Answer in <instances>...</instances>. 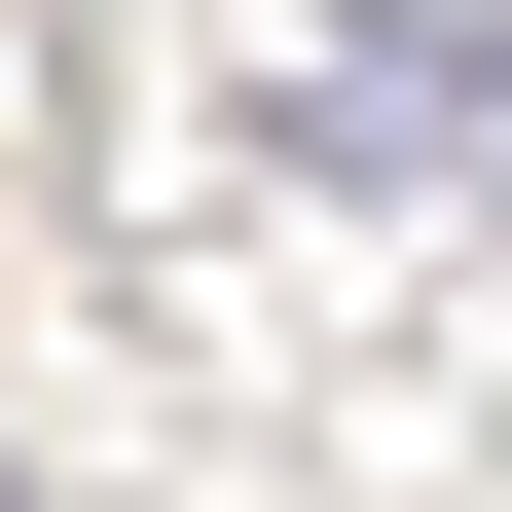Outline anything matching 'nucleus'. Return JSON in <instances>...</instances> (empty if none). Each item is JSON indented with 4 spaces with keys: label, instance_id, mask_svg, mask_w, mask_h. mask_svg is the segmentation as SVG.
<instances>
[{
    "label": "nucleus",
    "instance_id": "1",
    "mask_svg": "<svg viewBox=\"0 0 512 512\" xmlns=\"http://www.w3.org/2000/svg\"><path fill=\"white\" fill-rule=\"evenodd\" d=\"M293 147H330V183H476L512 147V0H366L330 74H293Z\"/></svg>",
    "mask_w": 512,
    "mask_h": 512
}]
</instances>
